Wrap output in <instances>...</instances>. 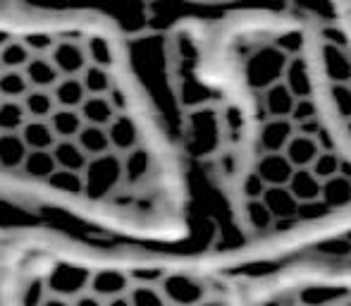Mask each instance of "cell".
Here are the masks:
<instances>
[{
	"mask_svg": "<svg viewBox=\"0 0 351 306\" xmlns=\"http://www.w3.org/2000/svg\"><path fill=\"white\" fill-rule=\"evenodd\" d=\"M0 306H241V287L204 246L5 220Z\"/></svg>",
	"mask_w": 351,
	"mask_h": 306,
	"instance_id": "3957f363",
	"label": "cell"
},
{
	"mask_svg": "<svg viewBox=\"0 0 351 306\" xmlns=\"http://www.w3.org/2000/svg\"><path fill=\"white\" fill-rule=\"evenodd\" d=\"M194 187L230 232L227 263H254L351 230V51L285 27L220 48H172L160 96Z\"/></svg>",
	"mask_w": 351,
	"mask_h": 306,
	"instance_id": "7a4b0ae2",
	"label": "cell"
},
{
	"mask_svg": "<svg viewBox=\"0 0 351 306\" xmlns=\"http://www.w3.org/2000/svg\"><path fill=\"white\" fill-rule=\"evenodd\" d=\"M0 204L29 223L189 244L186 163L106 14L0 0Z\"/></svg>",
	"mask_w": 351,
	"mask_h": 306,
	"instance_id": "6da1fadb",
	"label": "cell"
}]
</instances>
